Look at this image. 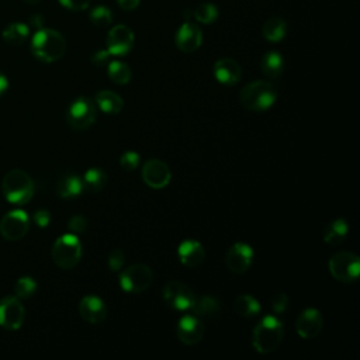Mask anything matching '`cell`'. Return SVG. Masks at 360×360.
<instances>
[{
  "mask_svg": "<svg viewBox=\"0 0 360 360\" xmlns=\"http://www.w3.org/2000/svg\"><path fill=\"white\" fill-rule=\"evenodd\" d=\"M271 307L273 310V313L276 315H282L286 313L287 307H288V297L286 293H282V291H277V293H273L272 297H271Z\"/></svg>",
  "mask_w": 360,
  "mask_h": 360,
  "instance_id": "35",
  "label": "cell"
},
{
  "mask_svg": "<svg viewBox=\"0 0 360 360\" xmlns=\"http://www.w3.org/2000/svg\"><path fill=\"white\" fill-rule=\"evenodd\" d=\"M63 8H67L74 12H82L86 10L90 6L92 0H59Z\"/></svg>",
  "mask_w": 360,
  "mask_h": 360,
  "instance_id": "38",
  "label": "cell"
},
{
  "mask_svg": "<svg viewBox=\"0 0 360 360\" xmlns=\"http://www.w3.org/2000/svg\"><path fill=\"white\" fill-rule=\"evenodd\" d=\"M28 34H30V30L25 24L13 23V24H9L3 30L2 37L6 44H9L12 47H19L25 43V40L28 39Z\"/></svg>",
  "mask_w": 360,
  "mask_h": 360,
  "instance_id": "28",
  "label": "cell"
},
{
  "mask_svg": "<svg viewBox=\"0 0 360 360\" xmlns=\"http://www.w3.org/2000/svg\"><path fill=\"white\" fill-rule=\"evenodd\" d=\"M124 264H125V253L121 249L116 248L109 253V268L112 272L121 271Z\"/></svg>",
  "mask_w": 360,
  "mask_h": 360,
  "instance_id": "37",
  "label": "cell"
},
{
  "mask_svg": "<svg viewBox=\"0 0 360 360\" xmlns=\"http://www.w3.org/2000/svg\"><path fill=\"white\" fill-rule=\"evenodd\" d=\"M83 191L82 179L74 173L63 175L56 183V193L62 199H75Z\"/></svg>",
  "mask_w": 360,
  "mask_h": 360,
  "instance_id": "23",
  "label": "cell"
},
{
  "mask_svg": "<svg viewBox=\"0 0 360 360\" xmlns=\"http://www.w3.org/2000/svg\"><path fill=\"white\" fill-rule=\"evenodd\" d=\"M260 303L251 294H241L235 300V311L244 318H255L260 314Z\"/></svg>",
  "mask_w": 360,
  "mask_h": 360,
  "instance_id": "29",
  "label": "cell"
},
{
  "mask_svg": "<svg viewBox=\"0 0 360 360\" xmlns=\"http://www.w3.org/2000/svg\"><path fill=\"white\" fill-rule=\"evenodd\" d=\"M79 315L89 324H102L107 318L106 303L97 296H86L79 303Z\"/></svg>",
  "mask_w": 360,
  "mask_h": 360,
  "instance_id": "19",
  "label": "cell"
},
{
  "mask_svg": "<svg viewBox=\"0 0 360 360\" xmlns=\"http://www.w3.org/2000/svg\"><path fill=\"white\" fill-rule=\"evenodd\" d=\"M183 17L186 21H193L194 20V14H193V10L191 9H186L183 12Z\"/></svg>",
  "mask_w": 360,
  "mask_h": 360,
  "instance_id": "44",
  "label": "cell"
},
{
  "mask_svg": "<svg viewBox=\"0 0 360 360\" xmlns=\"http://www.w3.org/2000/svg\"><path fill=\"white\" fill-rule=\"evenodd\" d=\"M25 2H27V3H30V5H36V3L41 2V0H25Z\"/></svg>",
  "mask_w": 360,
  "mask_h": 360,
  "instance_id": "45",
  "label": "cell"
},
{
  "mask_svg": "<svg viewBox=\"0 0 360 360\" xmlns=\"http://www.w3.org/2000/svg\"><path fill=\"white\" fill-rule=\"evenodd\" d=\"M176 47L186 54L198 51L203 43V32L198 24L186 21L176 32Z\"/></svg>",
  "mask_w": 360,
  "mask_h": 360,
  "instance_id": "17",
  "label": "cell"
},
{
  "mask_svg": "<svg viewBox=\"0 0 360 360\" xmlns=\"http://www.w3.org/2000/svg\"><path fill=\"white\" fill-rule=\"evenodd\" d=\"M110 52L107 50H99V51H96L93 55H92V63L94 65V67H105V65L109 62L110 59Z\"/></svg>",
  "mask_w": 360,
  "mask_h": 360,
  "instance_id": "39",
  "label": "cell"
},
{
  "mask_svg": "<svg viewBox=\"0 0 360 360\" xmlns=\"http://www.w3.org/2000/svg\"><path fill=\"white\" fill-rule=\"evenodd\" d=\"M296 330L303 339H315L324 330V317L315 308H306L296 321Z\"/></svg>",
  "mask_w": 360,
  "mask_h": 360,
  "instance_id": "16",
  "label": "cell"
},
{
  "mask_svg": "<svg viewBox=\"0 0 360 360\" xmlns=\"http://www.w3.org/2000/svg\"><path fill=\"white\" fill-rule=\"evenodd\" d=\"M348 233H349L348 222L342 218H338V220H334L332 222H330L328 225L325 226L322 238H324V242L326 245L335 248V246H339L345 242Z\"/></svg>",
  "mask_w": 360,
  "mask_h": 360,
  "instance_id": "22",
  "label": "cell"
},
{
  "mask_svg": "<svg viewBox=\"0 0 360 360\" xmlns=\"http://www.w3.org/2000/svg\"><path fill=\"white\" fill-rule=\"evenodd\" d=\"M140 160H141L140 153H137V152H134V151H128V152H125V153L121 155V158H120V167H121V169H124L125 172H133V171H136V169L138 168Z\"/></svg>",
  "mask_w": 360,
  "mask_h": 360,
  "instance_id": "34",
  "label": "cell"
},
{
  "mask_svg": "<svg viewBox=\"0 0 360 360\" xmlns=\"http://www.w3.org/2000/svg\"><path fill=\"white\" fill-rule=\"evenodd\" d=\"M178 256L183 266L194 269V268H199L200 265H203V262L206 259V251H204V246L199 241L187 240L179 245Z\"/></svg>",
  "mask_w": 360,
  "mask_h": 360,
  "instance_id": "20",
  "label": "cell"
},
{
  "mask_svg": "<svg viewBox=\"0 0 360 360\" xmlns=\"http://www.w3.org/2000/svg\"><path fill=\"white\" fill-rule=\"evenodd\" d=\"M96 106L106 114H118L124 109V102L121 97L112 90H100L96 94Z\"/></svg>",
  "mask_w": 360,
  "mask_h": 360,
  "instance_id": "24",
  "label": "cell"
},
{
  "mask_svg": "<svg viewBox=\"0 0 360 360\" xmlns=\"http://www.w3.org/2000/svg\"><path fill=\"white\" fill-rule=\"evenodd\" d=\"M178 339L187 346L198 345L204 337V325L203 321L195 315H184L179 319L176 328Z\"/></svg>",
  "mask_w": 360,
  "mask_h": 360,
  "instance_id": "15",
  "label": "cell"
},
{
  "mask_svg": "<svg viewBox=\"0 0 360 360\" xmlns=\"http://www.w3.org/2000/svg\"><path fill=\"white\" fill-rule=\"evenodd\" d=\"M276 100L277 89L268 81L251 82L240 92V103L244 109L253 113L269 110L271 107H273Z\"/></svg>",
  "mask_w": 360,
  "mask_h": 360,
  "instance_id": "2",
  "label": "cell"
},
{
  "mask_svg": "<svg viewBox=\"0 0 360 360\" xmlns=\"http://www.w3.org/2000/svg\"><path fill=\"white\" fill-rule=\"evenodd\" d=\"M2 190L10 204L24 206L34 195V182L27 172L13 169L3 178Z\"/></svg>",
  "mask_w": 360,
  "mask_h": 360,
  "instance_id": "4",
  "label": "cell"
},
{
  "mask_svg": "<svg viewBox=\"0 0 360 360\" xmlns=\"http://www.w3.org/2000/svg\"><path fill=\"white\" fill-rule=\"evenodd\" d=\"M153 273L149 266L138 264L127 268L120 275V287L129 294H141L151 287Z\"/></svg>",
  "mask_w": 360,
  "mask_h": 360,
  "instance_id": "8",
  "label": "cell"
},
{
  "mask_svg": "<svg viewBox=\"0 0 360 360\" xmlns=\"http://www.w3.org/2000/svg\"><path fill=\"white\" fill-rule=\"evenodd\" d=\"M30 230V218L23 210H13L3 215L0 221V234L5 240L19 241L27 235Z\"/></svg>",
  "mask_w": 360,
  "mask_h": 360,
  "instance_id": "11",
  "label": "cell"
},
{
  "mask_svg": "<svg viewBox=\"0 0 360 360\" xmlns=\"http://www.w3.org/2000/svg\"><path fill=\"white\" fill-rule=\"evenodd\" d=\"M107 180H109L107 173L103 169L90 168L82 179L83 190L90 191V193H99L106 187Z\"/></svg>",
  "mask_w": 360,
  "mask_h": 360,
  "instance_id": "27",
  "label": "cell"
},
{
  "mask_svg": "<svg viewBox=\"0 0 360 360\" xmlns=\"http://www.w3.org/2000/svg\"><path fill=\"white\" fill-rule=\"evenodd\" d=\"M162 299H163V301H165L167 306H169L171 308H173L176 311H187V310H191L195 294L183 282L172 280V282H168L165 284V287H163Z\"/></svg>",
  "mask_w": 360,
  "mask_h": 360,
  "instance_id": "9",
  "label": "cell"
},
{
  "mask_svg": "<svg viewBox=\"0 0 360 360\" xmlns=\"http://www.w3.org/2000/svg\"><path fill=\"white\" fill-rule=\"evenodd\" d=\"M89 17L94 25L102 27V28L109 27L113 21V13L106 6H96L94 9H92Z\"/></svg>",
  "mask_w": 360,
  "mask_h": 360,
  "instance_id": "33",
  "label": "cell"
},
{
  "mask_svg": "<svg viewBox=\"0 0 360 360\" xmlns=\"http://www.w3.org/2000/svg\"><path fill=\"white\" fill-rule=\"evenodd\" d=\"M260 71L268 79H277L284 71V59L276 51H269L260 61Z\"/></svg>",
  "mask_w": 360,
  "mask_h": 360,
  "instance_id": "25",
  "label": "cell"
},
{
  "mask_svg": "<svg viewBox=\"0 0 360 360\" xmlns=\"http://www.w3.org/2000/svg\"><path fill=\"white\" fill-rule=\"evenodd\" d=\"M68 230L71 231V234L74 235H79V234H83L86 230H87V220L86 217L81 215V214H76V215H72L68 221Z\"/></svg>",
  "mask_w": 360,
  "mask_h": 360,
  "instance_id": "36",
  "label": "cell"
},
{
  "mask_svg": "<svg viewBox=\"0 0 360 360\" xmlns=\"http://www.w3.org/2000/svg\"><path fill=\"white\" fill-rule=\"evenodd\" d=\"M172 172L165 162L160 159H149L142 168V180L151 189L159 190L171 183Z\"/></svg>",
  "mask_w": 360,
  "mask_h": 360,
  "instance_id": "13",
  "label": "cell"
},
{
  "mask_svg": "<svg viewBox=\"0 0 360 360\" xmlns=\"http://www.w3.org/2000/svg\"><path fill=\"white\" fill-rule=\"evenodd\" d=\"M134 40L136 37L133 30L124 24H118L109 31L107 41H106L107 51L110 52V55H116V56L127 55L131 51V48H133Z\"/></svg>",
  "mask_w": 360,
  "mask_h": 360,
  "instance_id": "14",
  "label": "cell"
},
{
  "mask_svg": "<svg viewBox=\"0 0 360 360\" xmlns=\"http://www.w3.org/2000/svg\"><path fill=\"white\" fill-rule=\"evenodd\" d=\"M330 272L332 277L345 284H353L360 275V259L353 252H338L330 259Z\"/></svg>",
  "mask_w": 360,
  "mask_h": 360,
  "instance_id": "6",
  "label": "cell"
},
{
  "mask_svg": "<svg viewBox=\"0 0 360 360\" xmlns=\"http://www.w3.org/2000/svg\"><path fill=\"white\" fill-rule=\"evenodd\" d=\"M34 222L37 226L40 228H47L51 222V214L50 211L47 210H39L36 214H34Z\"/></svg>",
  "mask_w": 360,
  "mask_h": 360,
  "instance_id": "40",
  "label": "cell"
},
{
  "mask_svg": "<svg viewBox=\"0 0 360 360\" xmlns=\"http://www.w3.org/2000/svg\"><path fill=\"white\" fill-rule=\"evenodd\" d=\"M31 51L39 61L52 63L67 51V41L61 32L51 28H40L31 41Z\"/></svg>",
  "mask_w": 360,
  "mask_h": 360,
  "instance_id": "3",
  "label": "cell"
},
{
  "mask_svg": "<svg viewBox=\"0 0 360 360\" xmlns=\"http://www.w3.org/2000/svg\"><path fill=\"white\" fill-rule=\"evenodd\" d=\"M194 20H198L203 24H211L218 19V9L211 3H202L195 9H193Z\"/></svg>",
  "mask_w": 360,
  "mask_h": 360,
  "instance_id": "32",
  "label": "cell"
},
{
  "mask_svg": "<svg viewBox=\"0 0 360 360\" xmlns=\"http://www.w3.org/2000/svg\"><path fill=\"white\" fill-rule=\"evenodd\" d=\"M30 23H31L32 27L40 30V28H43V25H44V19H43V16H40V14H34V16L31 17Z\"/></svg>",
  "mask_w": 360,
  "mask_h": 360,
  "instance_id": "42",
  "label": "cell"
},
{
  "mask_svg": "<svg viewBox=\"0 0 360 360\" xmlns=\"http://www.w3.org/2000/svg\"><path fill=\"white\" fill-rule=\"evenodd\" d=\"M253 257L255 253L251 245L245 242H237L228 249L225 256V265L231 273L244 275L251 269L253 264Z\"/></svg>",
  "mask_w": 360,
  "mask_h": 360,
  "instance_id": "12",
  "label": "cell"
},
{
  "mask_svg": "<svg viewBox=\"0 0 360 360\" xmlns=\"http://www.w3.org/2000/svg\"><path fill=\"white\" fill-rule=\"evenodd\" d=\"M214 76L225 86H234L241 81L242 70L241 65L233 58H221L214 63Z\"/></svg>",
  "mask_w": 360,
  "mask_h": 360,
  "instance_id": "18",
  "label": "cell"
},
{
  "mask_svg": "<svg viewBox=\"0 0 360 360\" xmlns=\"http://www.w3.org/2000/svg\"><path fill=\"white\" fill-rule=\"evenodd\" d=\"M107 72H109V78L116 85H127L131 81V76H133L131 68L125 62H121V61L110 62Z\"/></svg>",
  "mask_w": 360,
  "mask_h": 360,
  "instance_id": "30",
  "label": "cell"
},
{
  "mask_svg": "<svg viewBox=\"0 0 360 360\" xmlns=\"http://www.w3.org/2000/svg\"><path fill=\"white\" fill-rule=\"evenodd\" d=\"M25 319V308L20 299L5 297L0 300V326L8 331L20 330Z\"/></svg>",
  "mask_w": 360,
  "mask_h": 360,
  "instance_id": "10",
  "label": "cell"
},
{
  "mask_svg": "<svg viewBox=\"0 0 360 360\" xmlns=\"http://www.w3.org/2000/svg\"><path fill=\"white\" fill-rule=\"evenodd\" d=\"M8 87H9V81H8V78L2 72H0V96H2L3 93H6Z\"/></svg>",
  "mask_w": 360,
  "mask_h": 360,
  "instance_id": "43",
  "label": "cell"
},
{
  "mask_svg": "<svg viewBox=\"0 0 360 360\" xmlns=\"http://www.w3.org/2000/svg\"><path fill=\"white\" fill-rule=\"evenodd\" d=\"M284 338V325L276 315L262 318L253 330L252 345L257 353L269 354L279 349Z\"/></svg>",
  "mask_w": 360,
  "mask_h": 360,
  "instance_id": "1",
  "label": "cell"
},
{
  "mask_svg": "<svg viewBox=\"0 0 360 360\" xmlns=\"http://www.w3.org/2000/svg\"><path fill=\"white\" fill-rule=\"evenodd\" d=\"M97 118V106L89 97H78L67 112V121L72 129L83 131L94 124Z\"/></svg>",
  "mask_w": 360,
  "mask_h": 360,
  "instance_id": "7",
  "label": "cell"
},
{
  "mask_svg": "<svg viewBox=\"0 0 360 360\" xmlns=\"http://www.w3.org/2000/svg\"><path fill=\"white\" fill-rule=\"evenodd\" d=\"M118 6L123 9V10H127V12H131L138 8L140 5V0H117Z\"/></svg>",
  "mask_w": 360,
  "mask_h": 360,
  "instance_id": "41",
  "label": "cell"
},
{
  "mask_svg": "<svg viewBox=\"0 0 360 360\" xmlns=\"http://www.w3.org/2000/svg\"><path fill=\"white\" fill-rule=\"evenodd\" d=\"M191 311L200 319H215L221 314V303L214 296L195 297L191 306Z\"/></svg>",
  "mask_w": 360,
  "mask_h": 360,
  "instance_id": "21",
  "label": "cell"
},
{
  "mask_svg": "<svg viewBox=\"0 0 360 360\" xmlns=\"http://www.w3.org/2000/svg\"><path fill=\"white\" fill-rule=\"evenodd\" d=\"M36 291H37V282L28 276L20 277L14 284V294L20 300H27L32 297L36 294Z\"/></svg>",
  "mask_w": 360,
  "mask_h": 360,
  "instance_id": "31",
  "label": "cell"
},
{
  "mask_svg": "<svg viewBox=\"0 0 360 360\" xmlns=\"http://www.w3.org/2000/svg\"><path fill=\"white\" fill-rule=\"evenodd\" d=\"M287 32V24L282 17L269 19L264 27H262V34L269 43H280Z\"/></svg>",
  "mask_w": 360,
  "mask_h": 360,
  "instance_id": "26",
  "label": "cell"
},
{
  "mask_svg": "<svg viewBox=\"0 0 360 360\" xmlns=\"http://www.w3.org/2000/svg\"><path fill=\"white\" fill-rule=\"evenodd\" d=\"M51 256L58 268L65 271L74 269L82 257V242L74 234H65L54 242Z\"/></svg>",
  "mask_w": 360,
  "mask_h": 360,
  "instance_id": "5",
  "label": "cell"
}]
</instances>
